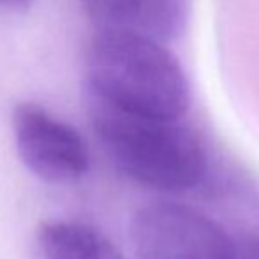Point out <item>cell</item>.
Returning <instances> with one entry per match:
<instances>
[{
    "instance_id": "obj_1",
    "label": "cell",
    "mask_w": 259,
    "mask_h": 259,
    "mask_svg": "<svg viewBox=\"0 0 259 259\" xmlns=\"http://www.w3.org/2000/svg\"><path fill=\"white\" fill-rule=\"evenodd\" d=\"M85 106L106 155L133 182L162 192H187L206 180L205 140L180 120L131 115L87 92Z\"/></svg>"
},
{
    "instance_id": "obj_2",
    "label": "cell",
    "mask_w": 259,
    "mask_h": 259,
    "mask_svg": "<svg viewBox=\"0 0 259 259\" xmlns=\"http://www.w3.org/2000/svg\"><path fill=\"white\" fill-rule=\"evenodd\" d=\"M85 92L103 103L159 120H180L191 104L184 67L164 45L96 34L87 53Z\"/></svg>"
},
{
    "instance_id": "obj_3",
    "label": "cell",
    "mask_w": 259,
    "mask_h": 259,
    "mask_svg": "<svg viewBox=\"0 0 259 259\" xmlns=\"http://www.w3.org/2000/svg\"><path fill=\"white\" fill-rule=\"evenodd\" d=\"M129 235L140 259H231V236L205 213L178 203L141 206Z\"/></svg>"
},
{
    "instance_id": "obj_4",
    "label": "cell",
    "mask_w": 259,
    "mask_h": 259,
    "mask_svg": "<svg viewBox=\"0 0 259 259\" xmlns=\"http://www.w3.org/2000/svg\"><path fill=\"white\" fill-rule=\"evenodd\" d=\"M13 136L21 162L48 184H74L90 167L83 136L35 103H20L13 109Z\"/></svg>"
},
{
    "instance_id": "obj_5",
    "label": "cell",
    "mask_w": 259,
    "mask_h": 259,
    "mask_svg": "<svg viewBox=\"0 0 259 259\" xmlns=\"http://www.w3.org/2000/svg\"><path fill=\"white\" fill-rule=\"evenodd\" d=\"M97 34H118L166 46L189 25L191 0H79Z\"/></svg>"
},
{
    "instance_id": "obj_6",
    "label": "cell",
    "mask_w": 259,
    "mask_h": 259,
    "mask_svg": "<svg viewBox=\"0 0 259 259\" xmlns=\"http://www.w3.org/2000/svg\"><path fill=\"white\" fill-rule=\"evenodd\" d=\"M37 242L45 259H125L108 236L83 222H42Z\"/></svg>"
},
{
    "instance_id": "obj_7",
    "label": "cell",
    "mask_w": 259,
    "mask_h": 259,
    "mask_svg": "<svg viewBox=\"0 0 259 259\" xmlns=\"http://www.w3.org/2000/svg\"><path fill=\"white\" fill-rule=\"evenodd\" d=\"M231 259H259V235L233 238Z\"/></svg>"
},
{
    "instance_id": "obj_8",
    "label": "cell",
    "mask_w": 259,
    "mask_h": 259,
    "mask_svg": "<svg viewBox=\"0 0 259 259\" xmlns=\"http://www.w3.org/2000/svg\"><path fill=\"white\" fill-rule=\"evenodd\" d=\"M34 4V0H0V9L7 11H25Z\"/></svg>"
}]
</instances>
